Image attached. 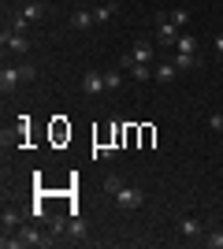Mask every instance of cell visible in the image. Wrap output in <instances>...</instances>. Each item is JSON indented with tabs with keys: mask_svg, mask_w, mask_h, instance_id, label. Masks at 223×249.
I'll return each instance as SVG.
<instances>
[{
	"mask_svg": "<svg viewBox=\"0 0 223 249\" xmlns=\"http://www.w3.org/2000/svg\"><path fill=\"white\" fill-rule=\"evenodd\" d=\"M89 26H97L93 11H74L71 15V30H89Z\"/></svg>",
	"mask_w": 223,
	"mask_h": 249,
	"instance_id": "12",
	"label": "cell"
},
{
	"mask_svg": "<svg viewBox=\"0 0 223 249\" xmlns=\"http://www.w3.org/2000/svg\"><path fill=\"white\" fill-rule=\"evenodd\" d=\"M0 227H4V234H8V231H19V227H22L19 208H4V216H0Z\"/></svg>",
	"mask_w": 223,
	"mask_h": 249,
	"instance_id": "11",
	"label": "cell"
},
{
	"mask_svg": "<svg viewBox=\"0 0 223 249\" xmlns=\"http://www.w3.org/2000/svg\"><path fill=\"white\" fill-rule=\"evenodd\" d=\"M216 56H223V30L216 34Z\"/></svg>",
	"mask_w": 223,
	"mask_h": 249,
	"instance_id": "27",
	"label": "cell"
},
{
	"mask_svg": "<svg viewBox=\"0 0 223 249\" xmlns=\"http://www.w3.org/2000/svg\"><path fill=\"white\" fill-rule=\"evenodd\" d=\"M30 216H34V219H49V208H45V205H34Z\"/></svg>",
	"mask_w": 223,
	"mask_h": 249,
	"instance_id": "24",
	"label": "cell"
},
{
	"mask_svg": "<svg viewBox=\"0 0 223 249\" xmlns=\"http://www.w3.org/2000/svg\"><path fill=\"white\" fill-rule=\"evenodd\" d=\"M156 41L160 45H175L179 41V26H175L168 15H156Z\"/></svg>",
	"mask_w": 223,
	"mask_h": 249,
	"instance_id": "3",
	"label": "cell"
},
{
	"mask_svg": "<svg viewBox=\"0 0 223 249\" xmlns=\"http://www.w3.org/2000/svg\"><path fill=\"white\" fill-rule=\"evenodd\" d=\"M119 67H123V71H130V78H138V82H149V78H153V63H134V56H123V60H119Z\"/></svg>",
	"mask_w": 223,
	"mask_h": 249,
	"instance_id": "2",
	"label": "cell"
},
{
	"mask_svg": "<svg viewBox=\"0 0 223 249\" xmlns=\"http://www.w3.org/2000/svg\"><path fill=\"white\" fill-rule=\"evenodd\" d=\"M26 22H41L45 19V4H22V11H19Z\"/></svg>",
	"mask_w": 223,
	"mask_h": 249,
	"instance_id": "15",
	"label": "cell"
},
{
	"mask_svg": "<svg viewBox=\"0 0 223 249\" xmlns=\"http://www.w3.org/2000/svg\"><path fill=\"white\" fill-rule=\"evenodd\" d=\"M0 45H4V52H11V56H26V52H30V37L22 30H4L0 34Z\"/></svg>",
	"mask_w": 223,
	"mask_h": 249,
	"instance_id": "1",
	"label": "cell"
},
{
	"mask_svg": "<svg viewBox=\"0 0 223 249\" xmlns=\"http://www.w3.org/2000/svg\"><path fill=\"white\" fill-rule=\"evenodd\" d=\"M19 86H22V71L19 67H4V71H0V89H4V93H15Z\"/></svg>",
	"mask_w": 223,
	"mask_h": 249,
	"instance_id": "7",
	"label": "cell"
},
{
	"mask_svg": "<svg viewBox=\"0 0 223 249\" xmlns=\"http://www.w3.org/2000/svg\"><path fill=\"white\" fill-rule=\"evenodd\" d=\"M93 19H97V22H112V19H116V0L97 4V8H93Z\"/></svg>",
	"mask_w": 223,
	"mask_h": 249,
	"instance_id": "13",
	"label": "cell"
},
{
	"mask_svg": "<svg viewBox=\"0 0 223 249\" xmlns=\"http://www.w3.org/2000/svg\"><path fill=\"white\" fill-rule=\"evenodd\" d=\"M130 56H134V63H153L156 60V49H153V41H134V49H130Z\"/></svg>",
	"mask_w": 223,
	"mask_h": 249,
	"instance_id": "8",
	"label": "cell"
},
{
	"mask_svg": "<svg viewBox=\"0 0 223 249\" xmlns=\"http://www.w3.org/2000/svg\"><path fill=\"white\" fill-rule=\"evenodd\" d=\"M179 234L182 238H197V234H201V219L197 216H182L179 219Z\"/></svg>",
	"mask_w": 223,
	"mask_h": 249,
	"instance_id": "10",
	"label": "cell"
},
{
	"mask_svg": "<svg viewBox=\"0 0 223 249\" xmlns=\"http://www.w3.org/2000/svg\"><path fill=\"white\" fill-rule=\"evenodd\" d=\"M197 63H201V60H197V56H182V52H179V56H175V67H179V71H193Z\"/></svg>",
	"mask_w": 223,
	"mask_h": 249,
	"instance_id": "19",
	"label": "cell"
},
{
	"mask_svg": "<svg viewBox=\"0 0 223 249\" xmlns=\"http://www.w3.org/2000/svg\"><path fill=\"white\" fill-rule=\"evenodd\" d=\"M168 19H171V22H175V26L182 30V26H190V11H186V8H175V11L168 15Z\"/></svg>",
	"mask_w": 223,
	"mask_h": 249,
	"instance_id": "18",
	"label": "cell"
},
{
	"mask_svg": "<svg viewBox=\"0 0 223 249\" xmlns=\"http://www.w3.org/2000/svg\"><path fill=\"white\" fill-rule=\"evenodd\" d=\"M104 190H108V194H112V197H116L119 190H123V178H119L116 171H112V175H104Z\"/></svg>",
	"mask_w": 223,
	"mask_h": 249,
	"instance_id": "20",
	"label": "cell"
},
{
	"mask_svg": "<svg viewBox=\"0 0 223 249\" xmlns=\"http://www.w3.org/2000/svg\"><path fill=\"white\" fill-rule=\"evenodd\" d=\"M93 156H101V160H108V156H116V149H112V145H101V149H93Z\"/></svg>",
	"mask_w": 223,
	"mask_h": 249,
	"instance_id": "25",
	"label": "cell"
},
{
	"mask_svg": "<svg viewBox=\"0 0 223 249\" xmlns=\"http://www.w3.org/2000/svg\"><path fill=\"white\" fill-rule=\"evenodd\" d=\"M104 86H108V89H119V86H123V67H116V71H104Z\"/></svg>",
	"mask_w": 223,
	"mask_h": 249,
	"instance_id": "17",
	"label": "cell"
},
{
	"mask_svg": "<svg viewBox=\"0 0 223 249\" xmlns=\"http://www.w3.org/2000/svg\"><path fill=\"white\" fill-rule=\"evenodd\" d=\"M67 234H71L74 242H82L86 234H89V227H86V223H82L78 216H71V223H67Z\"/></svg>",
	"mask_w": 223,
	"mask_h": 249,
	"instance_id": "16",
	"label": "cell"
},
{
	"mask_svg": "<svg viewBox=\"0 0 223 249\" xmlns=\"http://www.w3.org/2000/svg\"><path fill=\"white\" fill-rule=\"evenodd\" d=\"M67 223H71V219H67V216H52V223H49V231H52L56 238H60V234H67Z\"/></svg>",
	"mask_w": 223,
	"mask_h": 249,
	"instance_id": "21",
	"label": "cell"
},
{
	"mask_svg": "<svg viewBox=\"0 0 223 249\" xmlns=\"http://www.w3.org/2000/svg\"><path fill=\"white\" fill-rule=\"evenodd\" d=\"M108 86H104V74L101 71H86L82 74V93H89V97H97V93H104Z\"/></svg>",
	"mask_w": 223,
	"mask_h": 249,
	"instance_id": "6",
	"label": "cell"
},
{
	"mask_svg": "<svg viewBox=\"0 0 223 249\" xmlns=\"http://www.w3.org/2000/svg\"><path fill=\"white\" fill-rule=\"evenodd\" d=\"M19 71H22V82H34V78H37V67H34V63H19Z\"/></svg>",
	"mask_w": 223,
	"mask_h": 249,
	"instance_id": "23",
	"label": "cell"
},
{
	"mask_svg": "<svg viewBox=\"0 0 223 249\" xmlns=\"http://www.w3.org/2000/svg\"><path fill=\"white\" fill-rule=\"evenodd\" d=\"M175 49H179L182 56H197V37H193V34H179Z\"/></svg>",
	"mask_w": 223,
	"mask_h": 249,
	"instance_id": "14",
	"label": "cell"
},
{
	"mask_svg": "<svg viewBox=\"0 0 223 249\" xmlns=\"http://www.w3.org/2000/svg\"><path fill=\"white\" fill-rule=\"evenodd\" d=\"M153 74H156V82H164V86H168V82H175V78H179V67H175V60H171V63H156V67H153Z\"/></svg>",
	"mask_w": 223,
	"mask_h": 249,
	"instance_id": "9",
	"label": "cell"
},
{
	"mask_svg": "<svg viewBox=\"0 0 223 249\" xmlns=\"http://www.w3.org/2000/svg\"><path fill=\"white\" fill-rule=\"evenodd\" d=\"M19 238H22V246H52V242H56V234H52V231H49V234H45V231H37V227H22L19 231Z\"/></svg>",
	"mask_w": 223,
	"mask_h": 249,
	"instance_id": "4",
	"label": "cell"
},
{
	"mask_svg": "<svg viewBox=\"0 0 223 249\" xmlns=\"http://www.w3.org/2000/svg\"><path fill=\"white\" fill-rule=\"evenodd\" d=\"M116 201H119V208H141L145 205V194H141L138 186H123L116 194Z\"/></svg>",
	"mask_w": 223,
	"mask_h": 249,
	"instance_id": "5",
	"label": "cell"
},
{
	"mask_svg": "<svg viewBox=\"0 0 223 249\" xmlns=\"http://www.w3.org/2000/svg\"><path fill=\"white\" fill-rule=\"evenodd\" d=\"M208 130H216V134H220V130H223V115H212V119H208Z\"/></svg>",
	"mask_w": 223,
	"mask_h": 249,
	"instance_id": "26",
	"label": "cell"
},
{
	"mask_svg": "<svg viewBox=\"0 0 223 249\" xmlns=\"http://www.w3.org/2000/svg\"><path fill=\"white\" fill-rule=\"evenodd\" d=\"M205 246L208 249H223V231H212V234L205 238Z\"/></svg>",
	"mask_w": 223,
	"mask_h": 249,
	"instance_id": "22",
	"label": "cell"
}]
</instances>
